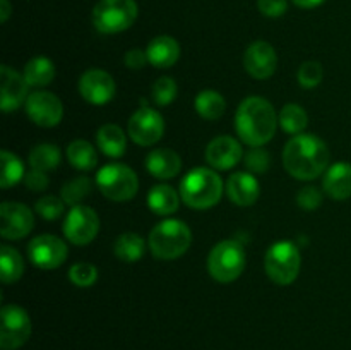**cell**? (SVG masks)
I'll list each match as a JSON object with an SVG mask.
<instances>
[{
  "label": "cell",
  "instance_id": "cell-13",
  "mask_svg": "<svg viewBox=\"0 0 351 350\" xmlns=\"http://www.w3.org/2000/svg\"><path fill=\"white\" fill-rule=\"evenodd\" d=\"M34 216L23 202L5 201L0 206V235L3 239L17 240L33 230Z\"/></svg>",
  "mask_w": 351,
  "mask_h": 350
},
{
  "label": "cell",
  "instance_id": "cell-3",
  "mask_svg": "<svg viewBox=\"0 0 351 350\" xmlns=\"http://www.w3.org/2000/svg\"><path fill=\"white\" fill-rule=\"evenodd\" d=\"M221 194V177L215 170H209V168H194L180 182V198L189 208H213L219 202Z\"/></svg>",
  "mask_w": 351,
  "mask_h": 350
},
{
  "label": "cell",
  "instance_id": "cell-6",
  "mask_svg": "<svg viewBox=\"0 0 351 350\" xmlns=\"http://www.w3.org/2000/svg\"><path fill=\"white\" fill-rule=\"evenodd\" d=\"M245 268V250L235 240H223L213 247L208 257L209 275L219 283H232Z\"/></svg>",
  "mask_w": 351,
  "mask_h": 350
},
{
  "label": "cell",
  "instance_id": "cell-17",
  "mask_svg": "<svg viewBox=\"0 0 351 350\" xmlns=\"http://www.w3.org/2000/svg\"><path fill=\"white\" fill-rule=\"evenodd\" d=\"M243 156V150L237 139L230 136H219L206 148V161L218 170H230Z\"/></svg>",
  "mask_w": 351,
  "mask_h": 350
},
{
  "label": "cell",
  "instance_id": "cell-28",
  "mask_svg": "<svg viewBox=\"0 0 351 350\" xmlns=\"http://www.w3.org/2000/svg\"><path fill=\"white\" fill-rule=\"evenodd\" d=\"M195 110L206 120H216L225 113L226 102L215 89H204L195 96Z\"/></svg>",
  "mask_w": 351,
  "mask_h": 350
},
{
  "label": "cell",
  "instance_id": "cell-9",
  "mask_svg": "<svg viewBox=\"0 0 351 350\" xmlns=\"http://www.w3.org/2000/svg\"><path fill=\"white\" fill-rule=\"evenodd\" d=\"M29 314L19 305H3L0 311V349L17 350L29 340Z\"/></svg>",
  "mask_w": 351,
  "mask_h": 350
},
{
  "label": "cell",
  "instance_id": "cell-39",
  "mask_svg": "<svg viewBox=\"0 0 351 350\" xmlns=\"http://www.w3.org/2000/svg\"><path fill=\"white\" fill-rule=\"evenodd\" d=\"M297 202L300 208L304 209H315L322 205V192L319 191L317 187H312V185H307V187L302 189L297 194Z\"/></svg>",
  "mask_w": 351,
  "mask_h": 350
},
{
  "label": "cell",
  "instance_id": "cell-35",
  "mask_svg": "<svg viewBox=\"0 0 351 350\" xmlns=\"http://www.w3.org/2000/svg\"><path fill=\"white\" fill-rule=\"evenodd\" d=\"M69 278H71L75 287H91L98 280V270L89 263H77L69 271Z\"/></svg>",
  "mask_w": 351,
  "mask_h": 350
},
{
  "label": "cell",
  "instance_id": "cell-11",
  "mask_svg": "<svg viewBox=\"0 0 351 350\" xmlns=\"http://www.w3.org/2000/svg\"><path fill=\"white\" fill-rule=\"evenodd\" d=\"M27 256L41 270H55L67 259V246L55 235H38L27 244Z\"/></svg>",
  "mask_w": 351,
  "mask_h": 350
},
{
  "label": "cell",
  "instance_id": "cell-8",
  "mask_svg": "<svg viewBox=\"0 0 351 350\" xmlns=\"http://www.w3.org/2000/svg\"><path fill=\"white\" fill-rule=\"evenodd\" d=\"M264 264H266L267 277L274 283L290 285L297 280L298 271H300V250L293 242L280 240L269 247Z\"/></svg>",
  "mask_w": 351,
  "mask_h": 350
},
{
  "label": "cell",
  "instance_id": "cell-2",
  "mask_svg": "<svg viewBox=\"0 0 351 350\" xmlns=\"http://www.w3.org/2000/svg\"><path fill=\"white\" fill-rule=\"evenodd\" d=\"M280 122L274 106L261 96L245 98L237 108L235 129L240 139L249 146H264L273 139Z\"/></svg>",
  "mask_w": 351,
  "mask_h": 350
},
{
  "label": "cell",
  "instance_id": "cell-26",
  "mask_svg": "<svg viewBox=\"0 0 351 350\" xmlns=\"http://www.w3.org/2000/svg\"><path fill=\"white\" fill-rule=\"evenodd\" d=\"M146 253V244L143 237L134 232H125L115 240V256L125 263H136L143 259Z\"/></svg>",
  "mask_w": 351,
  "mask_h": 350
},
{
  "label": "cell",
  "instance_id": "cell-4",
  "mask_svg": "<svg viewBox=\"0 0 351 350\" xmlns=\"http://www.w3.org/2000/svg\"><path fill=\"white\" fill-rule=\"evenodd\" d=\"M192 244V232L180 220H165L149 233L151 253L156 259L171 261L184 256Z\"/></svg>",
  "mask_w": 351,
  "mask_h": 350
},
{
  "label": "cell",
  "instance_id": "cell-40",
  "mask_svg": "<svg viewBox=\"0 0 351 350\" xmlns=\"http://www.w3.org/2000/svg\"><path fill=\"white\" fill-rule=\"evenodd\" d=\"M257 7L267 17H280L287 12V0H257Z\"/></svg>",
  "mask_w": 351,
  "mask_h": 350
},
{
  "label": "cell",
  "instance_id": "cell-43",
  "mask_svg": "<svg viewBox=\"0 0 351 350\" xmlns=\"http://www.w3.org/2000/svg\"><path fill=\"white\" fill-rule=\"evenodd\" d=\"M10 3L9 0H0V21L2 23H7V19H9L10 16Z\"/></svg>",
  "mask_w": 351,
  "mask_h": 350
},
{
  "label": "cell",
  "instance_id": "cell-34",
  "mask_svg": "<svg viewBox=\"0 0 351 350\" xmlns=\"http://www.w3.org/2000/svg\"><path fill=\"white\" fill-rule=\"evenodd\" d=\"M151 96H153V102L158 106L170 105L175 100V96H177V82L171 78H160L153 84Z\"/></svg>",
  "mask_w": 351,
  "mask_h": 350
},
{
  "label": "cell",
  "instance_id": "cell-15",
  "mask_svg": "<svg viewBox=\"0 0 351 350\" xmlns=\"http://www.w3.org/2000/svg\"><path fill=\"white\" fill-rule=\"evenodd\" d=\"M115 81L112 75L99 69L86 71L79 79V93L91 105H105L115 96Z\"/></svg>",
  "mask_w": 351,
  "mask_h": 350
},
{
  "label": "cell",
  "instance_id": "cell-44",
  "mask_svg": "<svg viewBox=\"0 0 351 350\" xmlns=\"http://www.w3.org/2000/svg\"><path fill=\"white\" fill-rule=\"evenodd\" d=\"M324 0H293L295 5L302 7V9H314V7L321 5Z\"/></svg>",
  "mask_w": 351,
  "mask_h": 350
},
{
  "label": "cell",
  "instance_id": "cell-24",
  "mask_svg": "<svg viewBox=\"0 0 351 350\" xmlns=\"http://www.w3.org/2000/svg\"><path fill=\"white\" fill-rule=\"evenodd\" d=\"M147 206L153 213L160 216L173 215L178 209V194L171 185H154L147 192Z\"/></svg>",
  "mask_w": 351,
  "mask_h": 350
},
{
  "label": "cell",
  "instance_id": "cell-18",
  "mask_svg": "<svg viewBox=\"0 0 351 350\" xmlns=\"http://www.w3.org/2000/svg\"><path fill=\"white\" fill-rule=\"evenodd\" d=\"M0 82H2V110L5 113L19 108L27 100V82L23 74L10 69L9 65L0 67Z\"/></svg>",
  "mask_w": 351,
  "mask_h": 350
},
{
  "label": "cell",
  "instance_id": "cell-27",
  "mask_svg": "<svg viewBox=\"0 0 351 350\" xmlns=\"http://www.w3.org/2000/svg\"><path fill=\"white\" fill-rule=\"evenodd\" d=\"M67 158L77 170H93L98 165V154L95 146L88 141H72L67 146Z\"/></svg>",
  "mask_w": 351,
  "mask_h": 350
},
{
  "label": "cell",
  "instance_id": "cell-30",
  "mask_svg": "<svg viewBox=\"0 0 351 350\" xmlns=\"http://www.w3.org/2000/svg\"><path fill=\"white\" fill-rule=\"evenodd\" d=\"M60 150L55 144H38L29 153V165L33 170H53L60 163Z\"/></svg>",
  "mask_w": 351,
  "mask_h": 350
},
{
  "label": "cell",
  "instance_id": "cell-12",
  "mask_svg": "<svg viewBox=\"0 0 351 350\" xmlns=\"http://www.w3.org/2000/svg\"><path fill=\"white\" fill-rule=\"evenodd\" d=\"M165 120L156 110L143 106L129 120V136L139 146H151L163 137Z\"/></svg>",
  "mask_w": 351,
  "mask_h": 350
},
{
  "label": "cell",
  "instance_id": "cell-32",
  "mask_svg": "<svg viewBox=\"0 0 351 350\" xmlns=\"http://www.w3.org/2000/svg\"><path fill=\"white\" fill-rule=\"evenodd\" d=\"M24 165L19 158L10 151H2V175H0V185L2 189H9L24 178Z\"/></svg>",
  "mask_w": 351,
  "mask_h": 350
},
{
  "label": "cell",
  "instance_id": "cell-14",
  "mask_svg": "<svg viewBox=\"0 0 351 350\" xmlns=\"http://www.w3.org/2000/svg\"><path fill=\"white\" fill-rule=\"evenodd\" d=\"M26 113L36 126L55 127L64 117V106L53 93L33 91L26 100Z\"/></svg>",
  "mask_w": 351,
  "mask_h": 350
},
{
  "label": "cell",
  "instance_id": "cell-42",
  "mask_svg": "<svg viewBox=\"0 0 351 350\" xmlns=\"http://www.w3.org/2000/svg\"><path fill=\"white\" fill-rule=\"evenodd\" d=\"M125 65L129 69H132V71H137V69H143L144 65L147 64V54L146 51L139 50V48H132V50H129L125 54Z\"/></svg>",
  "mask_w": 351,
  "mask_h": 350
},
{
  "label": "cell",
  "instance_id": "cell-21",
  "mask_svg": "<svg viewBox=\"0 0 351 350\" xmlns=\"http://www.w3.org/2000/svg\"><path fill=\"white\" fill-rule=\"evenodd\" d=\"M146 168L156 178H173L180 174L182 160L178 153L170 148H158L153 150L146 158Z\"/></svg>",
  "mask_w": 351,
  "mask_h": 350
},
{
  "label": "cell",
  "instance_id": "cell-29",
  "mask_svg": "<svg viewBox=\"0 0 351 350\" xmlns=\"http://www.w3.org/2000/svg\"><path fill=\"white\" fill-rule=\"evenodd\" d=\"M24 261L21 254L14 247H0V278L5 285L14 283L23 277Z\"/></svg>",
  "mask_w": 351,
  "mask_h": 350
},
{
  "label": "cell",
  "instance_id": "cell-16",
  "mask_svg": "<svg viewBox=\"0 0 351 350\" xmlns=\"http://www.w3.org/2000/svg\"><path fill=\"white\" fill-rule=\"evenodd\" d=\"M245 71L254 79H269L278 65V55L267 41H254L243 55Z\"/></svg>",
  "mask_w": 351,
  "mask_h": 350
},
{
  "label": "cell",
  "instance_id": "cell-22",
  "mask_svg": "<svg viewBox=\"0 0 351 350\" xmlns=\"http://www.w3.org/2000/svg\"><path fill=\"white\" fill-rule=\"evenodd\" d=\"M324 191L336 201L351 198V165L346 161L331 165L324 175Z\"/></svg>",
  "mask_w": 351,
  "mask_h": 350
},
{
  "label": "cell",
  "instance_id": "cell-5",
  "mask_svg": "<svg viewBox=\"0 0 351 350\" xmlns=\"http://www.w3.org/2000/svg\"><path fill=\"white\" fill-rule=\"evenodd\" d=\"M139 16L136 0H99L93 9V24L103 34L129 30Z\"/></svg>",
  "mask_w": 351,
  "mask_h": 350
},
{
  "label": "cell",
  "instance_id": "cell-19",
  "mask_svg": "<svg viewBox=\"0 0 351 350\" xmlns=\"http://www.w3.org/2000/svg\"><path fill=\"white\" fill-rule=\"evenodd\" d=\"M226 192H228L230 201L235 202L237 206H250L259 198L261 185L254 174L237 172V174L230 175L228 182H226Z\"/></svg>",
  "mask_w": 351,
  "mask_h": 350
},
{
  "label": "cell",
  "instance_id": "cell-23",
  "mask_svg": "<svg viewBox=\"0 0 351 350\" xmlns=\"http://www.w3.org/2000/svg\"><path fill=\"white\" fill-rule=\"evenodd\" d=\"M98 148L110 158H120L127 150L125 134L115 124H105L96 134Z\"/></svg>",
  "mask_w": 351,
  "mask_h": 350
},
{
  "label": "cell",
  "instance_id": "cell-31",
  "mask_svg": "<svg viewBox=\"0 0 351 350\" xmlns=\"http://www.w3.org/2000/svg\"><path fill=\"white\" fill-rule=\"evenodd\" d=\"M280 124L285 132L293 134V136L304 134L305 127L308 124L307 112L300 105H297V103H288V105L283 106L280 113Z\"/></svg>",
  "mask_w": 351,
  "mask_h": 350
},
{
  "label": "cell",
  "instance_id": "cell-37",
  "mask_svg": "<svg viewBox=\"0 0 351 350\" xmlns=\"http://www.w3.org/2000/svg\"><path fill=\"white\" fill-rule=\"evenodd\" d=\"M322 81V67L319 62H305L302 64V67L298 69V82H300L304 88L311 89L315 86L321 84Z\"/></svg>",
  "mask_w": 351,
  "mask_h": 350
},
{
  "label": "cell",
  "instance_id": "cell-20",
  "mask_svg": "<svg viewBox=\"0 0 351 350\" xmlns=\"http://www.w3.org/2000/svg\"><path fill=\"white\" fill-rule=\"evenodd\" d=\"M146 54L151 65L158 69H168L175 65V62L180 57V45L175 38L161 34V36H156L149 41Z\"/></svg>",
  "mask_w": 351,
  "mask_h": 350
},
{
  "label": "cell",
  "instance_id": "cell-25",
  "mask_svg": "<svg viewBox=\"0 0 351 350\" xmlns=\"http://www.w3.org/2000/svg\"><path fill=\"white\" fill-rule=\"evenodd\" d=\"M23 75L29 86H47L55 79V65L50 58L34 57L26 64Z\"/></svg>",
  "mask_w": 351,
  "mask_h": 350
},
{
  "label": "cell",
  "instance_id": "cell-1",
  "mask_svg": "<svg viewBox=\"0 0 351 350\" xmlns=\"http://www.w3.org/2000/svg\"><path fill=\"white\" fill-rule=\"evenodd\" d=\"M283 165L291 177L298 180H314L328 170L329 150L321 137L298 134L285 146Z\"/></svg>",
  "mask_w": 351,
  "mask_h": 350
},
{
  "label": "cell",
  "instance_id": "cell-38",
  "mask_svg": "<svg viewBox=\"0 0 351 350\" xmlns=\"http://www.w3.org/2000/svg\"><path fill=\"white\" fill-rule=\"evenodd\" d=\"M245 167L250 174H264L269 168V154L264 148L254 146L245 154Z\"/></svg>",
  "mask_w": 351,
  "mask_h": 350
},
{
  "label": "cell",
  "instance_id": "cell-33",
  "mask_svg": "<svg viewBox=\"0 0 351 350\" xmlns=\"http://www.w3.org/2000/svg\"><path fill=\"white\" fill-rule=\"evenodd\" d=\"M91 191H93L91 178L81 175V177H75L72 178V180H69L67 184L62 187V199H64L65 205L77 206L82 199L88 198Z\"/></svg>",
  "mask_w": 351,
  "mask_h": 350
},
{
  "label": "cell",
  "instance_id": "cell-36",
  "mask_svg": "<svg viewBox=\"0 0 351 350\" xmlns=\"http://www.w3.org/2000/svg\"><path fill=\"white\" fill-rule=\"evenodd\" d=\"M64 199H58L55 196H45L36 202V213L45 220H57L64 215Z\"/></svg>",
  "mask_w": 351,
  "mask_h": 350
},
{
  "label": "cell",
  "instance_id": "cell-10",
  "mask_svg": "<svg viewBox=\"0 0 351 350\" xmlns=\"http://www.w3.org/2000/svg\"><path fill=\"white\" fill-rule=\"evenodd\" d=\"M99 232V218L89 206H72L64 222V235L75 246H88Z\"/></svg>",
  "mask_w": 351,
  "mask_h": 350
},
{
  "label": "cell",
  "instance_id": "cell-7",
  "mask_svg": "<svg viewBox=\"0 0 351 350\" xmlns=\"http://www.w3.org/2000/svg\"><path fill=\"white\" fill-rule=\"evenodd\" d=\"M96 185L105 198L122 202L129 201L137 194L139 180L132 168H129L127 165L110 163L99 168L98 175H96Z\"/></svg>",
  "mask_w": 351,
  "mask_h": 350
},
{
  "label": "cell",
  "instance_id": "cell-41",
  "mask_svg": "<svg viewBox=\"0 0 351 350\" xmlns=\"http://www.w3.org/2000/svg\"><path fill=\"white\" fill-rule=\"evenodd\" d=\"M24 184L31 191H45L48 187V177L41 170H31L24 175Z\"/></svg>",
  "mask_w": 351,
  "mask_h": 350
}]
</instances>
